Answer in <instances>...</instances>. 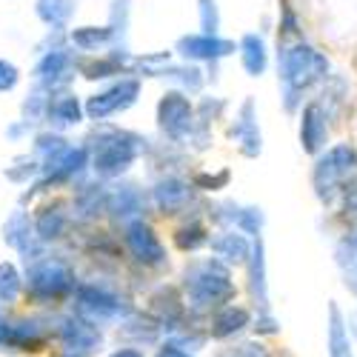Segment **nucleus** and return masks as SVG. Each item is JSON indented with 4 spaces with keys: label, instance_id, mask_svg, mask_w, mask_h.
I'll use <instances>...</instances> for the list:
<instances>
[{
    "label": "nucleus",
    "instance_id": "obj_1",
    "mask_svg": "<svg viewBox=\"0 0 357 357\" xmlns=\"http://www.w3.org/2000/svg\"><path fill=\"white\" fill-rule=\"evenodd\" d=\"M329 57H326L317 46L306 40H294L278 52V77L283 83V100L286 109L294 112V106L301 103V95L309 92L312 86L329 77Z\"/></svg>",
    "mask_w": 357,
    "mask_h": 357
},
{
    "label": "nucleus",
    "instance_id": "obj_2",
    "mask_svg": "<svg viewBox=\"0 0 357 357\" xmlns=\"http://www.w3.org/2000/svg\"><path fill=\"white\" fill-rule=\"evenodd\" d=\"M183 291L186 303L195 312H218L220 306L231 303L237 286L231 280V269L218 257L192 260L183 269Z\"/></svg>",
    "mask_w": 357,
    "mask_h": 357
},
{
    "label": "nucleus",
    "instance_id": "obj_3",
    "mask_svg": "<svg viewBox=\"0 0 357 357\" xmlns=\"http://www.w3.org/2000/svg\"><path fill=\"white\" fill-rule=\"evenodd\" d=\"M354 183H357V149L351 143H335L320 158H314L312 189L323 206H332Z\"/></svg>",
    "mask_w": 357,
    "mask_h": 357
},
{
    "label": "nucleus",
    "instance_id": "obj_4",
    "mask_svg": "<svg viewBox=\"0 0 357 357\" xmlns=\"http://www.w3.org/2000/svg\"><path fill=\"white\" fill-rule=\"evenodd\" d=\"M137 158H140V137L109 129L89 149V169L98 177H103V181H112V177L126 174Z\"/></svg>",
    "mask_w": 357,
    "mask_h": 357
},
{
    "label": "nucleus",
    "instance_id": "obj_5",
    "mask_svg": "<svg viewBox=\"0 0 357 357\" xmlns=\"http://www.w3.org/2000/svg\"><path fill=\"white\" fill-rule=\"evenodd\" d=\"M77 278L72 266L57 257H40L32 266H26V294L35 303H54L75 294Z\"/></svg>",
    "mask_w": 357,
    "mask_h": 357
},
{
    "label": "nucleus",
    "instance_id": "obj_6",
    "mask_svg": "<svg viewBox=\"0 0 357 357\" xmlns=\"http://www.w3.org/2000/svg\"><path fill=\"white\" fill-rule=\"evenodd\" d=\"M143 92V86L137 77H117L114 83H109L106 89H100V92L95 95H89L83 100L86 106V121H92V123H106L109 117H117V114H123L129 112L137 98Z\"/></svg>",
    "mask_w": 357,
    "mask_h": 357
},
{
    "label": "nucleus",
    "instance_id": "obj_7",
    "mask_svg": "<svg viewBox=\"0 0 357 357\" xmlns=\"http://www.w3.org/2000/svg\"><path fill=\"white\" fill-rule=\"evenodd\" d=\"M72 297H75V312L92 323H109V320H126L129 317V303L106 286L77 283Z\"/></svg>",
    "mask_w": 357,
    "mask_h": 357
},
{
    "label": "nucleus",
    "instance_id": "obj_8",
    "mask_svg": "<svg viewBox=\"0 0 357 357\" xmlns=\"http://www.w3.org/2000/svg\"><path fill=\"white\" fill-rule=\"evenodd\" d=\"M195 121H197L195 106L183 92H166L158 100V126L169 140L174 143L189 140L195 132Z\"/></svg>",
    "mask_w": 357,
    "mask_h": 357
},
{
    "label": "nucleus",
    "instance_id": "obj_9",
    "mask_svg": "<svg viewBox=\"0 0 357 357\" xmlns=\"http://www.w3.org/2000/svg\"><path fill=\"white\" fill-rule=\"evenodd\" d=\"M237 52V43L220 35H203V32H192L177 38L174 43V54L181 57L183 63H220L226 57H231Z\"/></svg>",
    "mask_w": 357,
    "mask_h": 357
},
{
    "label": "nucleus",
    "instance_id": "obj_10",
    "mask_svg": "<svg viewBox=\"0 0 357 357\" xmlns=\"http://www.w3.org/2000/svg\"><path fill=\"white\" fill-rule=\"evenodd\" d=\"M57 337H61V346L66 349V354H77V357L95 354L103 346L100 326L92 323V320H86V317H80L77 312L66 314L61 323H57Z\"/></svg>",
    "mask_w": 357,
    "mask_h": 357
},
{
    "label": "nucleus",
    "instance_id": "obj_11",
    "mask_svg": "<svg viewBox=\"0 0 357 357\" xmlns=\"http://www.w3.org/2000/svg\"><path fill=\"white\" fill-rule=\"evenodd\" d=\"M123 241H126L129 255L137 263H143V266H163L166 263V246L149 220H143V218L129 220L123 226Z\"/></svg>",
    "mask_w": 357,
    "mask_h": 357
},
{
    "label": "nucleus",
    "instance_id": "obj_12",
    "mask_svg": "<svg viewBox=\"0 0 357 357\" xmlns=\"http://www.w3.org/2000/svg\"><path fill=\"white\" fill-rule=\"evenodd\" d=\"M329 114H326L320 100H309L301 109V123H297V137H301V149L312 158H320L329 143Z\"/></svg>",
    "mask_w": 357,
    "mask_h": 357
},
{
    "label": "nucleus",
    "instance_id": "obj_13",
    "mask_svg": "<svg viewBox=\"0 0 357 357\" xmlns=\"http://www.w3.org/2000/svg\"><path fill=\"white\" fill-rule=\"evenodd\" d=\"M3 243L12 246L17 255H23L26 266H32L35 260H40V241L35 234V220L29 218L26 209H15L6 223H3Z\"/></svg>",
    "mask_w": 357,
    "mask_h": 357
},
{
    "label": "nucleus",
    "instance_id": "obj_14",
    "mask_svg": "<svg viewBox=\"0 0 357 357\" xmlns=\"http://www.w3.org/2000/svg\"><path fill=\"white\" fill-rule=\"evenodd\" d=\"M72 72H75L72 54L63 46H54V49L40 54L32 77H35V86L46 89V92H61V89L66 86V80L72 77Z\"/></svg>",
    "mask_w": 357,
    "mask_h": 357
},
{
    "label": "nucleus",
    "instance_id": "obj_15",
    "mask_svg": "<svg viewBox=\"0 0 357 357\" xmlns=\"http://www.w3.org/2000/svg\"><path fill=\"white\" fill-rule=\"evenodd\" d=\"M229 140L237 143L241 155L255 160L260 158L263 152V135H260V123H257V109H255V100L246 98L241 112H237V121L229 126Z\"/></svg>",
    "mask_w": 357,
    "mask_h": 357
},
{
    "label": "nucleus",
    "instance_id": "obj_16",
    "mask_svg": "<svg viewBox=\"0 0 357 357\" xmlns=\"http://www.w3.org/2000/svg\"><path fill=\"white\" fill-rule=\"evenodd\" d=\"M209 249L229 269H241V266H249V260H252L255 241H249V234H243L241 229H223V231L212 234Z\"/></svg>",
    "mask_w": 357,
    "mask_h": 357
},
{
    "label": "nucleus",
    "instance_id": "obj_17",
    "mask_svg": "<svg viewBox=\"0 0 357 357\" xmlns=\"http://www.w3.org/2000/svg\"><path fill=\"white\" fill-rule=\"evenodd\" d=\"M40 177L46 183H61V181H72V177H77L86 166H89V149L86 146H75L69 143L66 149H61L57 155L46 158L40 163Z\"/></svg>",
    "mask_w": 357,
    "mask_h": 357
},
{
    "label": "nucleus",
    "instance_id": "obj_18",
    "mask_svg": "<svg viewBox=\"0 0 357 357\" xmlns=\"http://www.w3.org/2000/svg\"><path fill=\"white\" fill-rule=\"evenodd\" d=\"M46 121L52 132H63V129H75L86 121V106L77 95H72L69 89L49 95V106H46Z\"/></svg>",
    "mask_w": 357,
    "mask_h": 357
},
{
    "label": "nucleus",
    "instance_id": "obj_19",
    "mask_svg": "<svg viewBox=\"0 0 357 357\" xmlns=\"http://www.w3.org/2000/svg\"><path fill=\"white\" fill-rule=\"evenodd\" d=\"M249 294L255 306L260 309V314H272L269 309V272H266V246L263 237H255V249H252V260H249Z\"/></svg>",
    "mask_w": 357,
    "mask_h": 357
},
{
    "label": "nucleus",
    "instance_id": "obj_20",
    "mask_svg": "<svg viewBox=\"0 0 357 357\" xmlns=\"http://www.w3.org/2000/svg\"><path fill=\"white\" fill-rule=\"evenodd\" d=\"M152 200L160 209V215H177L183 212L192 200V183L181 177H163L152 189Z\"/></svg>",
    "mask_w": 357,
    "mask_h": 357
},
{
    "label": "nucleus",
    "instance_id": "obj_21",
    "mask_svg": "<svg viewBox=\"0 0 357 357\" xmlns=\"http://www.w3.org/2000/svg\"><path fill=\"white\" fill-rule=\"evenodd\" d=\"M252 326V314L246 306H237V303H226L220 306L218 312H212V320H209V335L215 340H229V337H237L243 335Z\"/></svg>",
    "mask_w": 357,
    "mask_h": 357
},
{
    "label": "nucleus",
    "instance_id": "obj_22",
    "mask_svg": "<svg viewBox=\"0 0 357 357\" xmlns=\"http://www.w3.org/2000/svg\"><path fill=\"white\" fill-rule=\"evenodd\" d=\"M326 354L329 357H354L349 323H346V317L335 301L329 303V314H326Z\"/></svg>",
    "mask_w": 357,
    "mask_h": 357
},
{
    "label": "nucleus",
    "instance_id": "obj_23",
    "mask_svg": "<svg viewBox=\"0 0 357 357\" xmlns=\"http://www.w3.org/2000/svg\"><path fill=\"white\" fill-rule=\"evenodd\" d=\"M237 54H241V66L249 77H263L269 69V46L257 32H246L237 40Z\"/></svg>",
    "mask_w": 357,
    "mask_h": 357
},
{
    "label": "nucleus",
    "instance_id": "obj_24",
    "mask_svg": "<svg viewBox=\"0 0 357 357\" xmlns=\"http://www.w3.org/2000/svg\"><path fill=\"white\" fill-rule=\"evenodd\" d=\"M152 312L160 323V329L166 332H174L177 326L183 323V314H186V303L181 301V294L169 286H160L155 294H152Z\"/></svg>",
    "mask_w": 357,
    "mask_h": 357
},
{
    "label": "nucleus",
    "instance_id": "obj_25",
    "mask_svg": "<svg viewBox=\"0 0 357 357\" xmlns=\"http://www.w3.org/2000/svg\"><path fill=\"white\" fill-rule=\"evenodd\" d=\"M35 220V234L40 243H52L57 237L66 234V226H69V218H66V209L61 203H49V206H40L38 215L32 218Z\"/></svg>",
    "mask_w": 357,
    "mask_h": 357
},
{
    "label": "nucleus",
    "instance_id": "obj_26",
    "mask_svg": "<svg viewBox=\"0 0 357 357\" xmlns=\"http://www.w3.org/2000/svg\"><path fill=\"white\" fill-rule=\"evenodd\" d=\"M35 15L52 32H63L77 15V0H35Z\"/></svg>",
    "mask_w": 357,
    "mask_h": 357
},
{
    "label": "nucleus",
    "instance_id": "obj_27",
    "mask_svg": "<svg viewBox=\"0 0 357 357\" xmlns=\"http://www.w3.org/2000/svg\"><path fill=\"white\" fill-rule=\"evenodd\" d=\"M112 29L109 26H75L69 32V43L75 52L83 54H98L103 49H112Z\"/></svg>",
    "mask_w": 357,
    "mask_h": 357
},
{
    "label": "nucleus",
    "instance_id": "obj_28",
    "mask_svg": "<svg viewBox=\"0 0 357 357\" xmlns=\"http://www.w3.org/2000/svg\"><path fill=\"white\" fill-rule=\"evenodd\" d=\"M143 75H149V77H169L181 89H186V92H200V89H203V72L195 63H177V66H172L166 61V63H160L155 69H146Z\"/></svg>",
    "mask_w": 357,
    "mask_h": 357
},
{
    "label": "nucleus",
    "instance_id": "obj_29",
    "mask_svg": "<svg viewBox=\"0 0 357 357\" xmlns=\"http://www.w3.org/2000/svg\"><path fill=\"white\" fill-rule=\"evenodd\" d=\"M26 289V278L12 260H0V306H12L20 301Z\"/></svg>",
    "mask_w": 357,
    "mask_h": 357
},
{
    "label": "nucleus",
    "instance_id": "obj_30",
    "mask_svg": "<svg viewBox=\"0 0 357 357\" xmlns=\"http://www.w3.org/2000/svg\"><path fill=\"white\" fill-rule=\"evenodd\" d=\"M209 241H212V234L206 231V226L200 220H189L174 231V246L181 252H197L203 246H209Z\"/></svg>",
    "mask_w": 357,
    "mask_h": 357
},
{
    "label": "nucleus",
    "instance_id": "obj_31",
    "mask_svg": "<svg viewBox=\"0 0 357 357\" xmlns=\"http://www.w3.org/2000/svg\"><path fill=\"white\" fill-rule=\"evenodd\" d=\"M109 212L117 215V218H123L126 223L140 218L137 215L140 212V195H137V189L135 186H123L121 192H112L109 195Z\"/></svg>",
    "mask_w": 357,
    "mask_h": 357
},
{
    "label": "nucleus",
    "instance_id": "obj_32",
    "mask_svg": "<svg viewBox=\"0 0 357 357\" xmlns=\"http://www.w3.org/2000/svg\"><path fill=\"white\" fill-rule=\"evenodd\" d=\"M229 220L234 223V229H241L243 234H249L255 241V237H260V231H263L266 215H263L260 206H234V212L229 215Z\"/></svg>",
    "mask_w": 357,
    "mask_h": 357
},
{
    "label": "nucleus",
    "instance_id": "obj_33",
    "mask_svg": "<svg viewBox=\"0 0 357 357\" xmlns=\"http://www.w3.org/2000/svg\"><path fill=\"white\" fill-rule=\"evenodd\" d=\"M40 343H43V332H40V323L38 320L23 317V320L12 323V343L9 346L23 349V351H35Z\"/></svg>",
    "mask_w": 357,
    "mask_h": 357
},
{
    "label": "nucleus",
    "instance_id": "obj_34",
    "mask_svg": "<svg viewBox=\"0 0 357 357\" xmlns=\"http://www.w3.org/2000/svg\"><path fill=\"white\" fill-rule=\"evenodd\" d=\"M40 160L35 155H17L6 169L3 174L9 177L12 183H29V181H35V177H40Z\"/></svg>",
    "mask_w": 357,
    "mask_h": 357
},
{
    "label": "nucleus",
    "instance_id": "obj_35",
    "mask_svg": "<svg viewBox=\"0 0 357 357\" xmlns=\"http://www.w3.org/2000/svg\"><path fill=\"white\" fill-rule=\"evenodd\" d=\"M197 20H200V32L203 35H220V6L218 0H197Z\"/></svg>",
    "mask_w": 357,
    "mask_h": 357
},
{
    "label": "nucleus",
    "instance_id": "obj_36",
    "mask_svg": "<svg viewBox=\"0 0 357 357\" xmlns=\"http://www.w3.org/2000/svg\"><path fill=\"white\" fill-rule=\"evenodd\" d=\"M343 223L349 226V231H346V237H354L357 234V183L354 186H349L346 192H343Z\"/></svg>",
    "mask_w": 357,
    "mask_h": 357
},
{
    "label": "nucleus",
    "instance_id": "obj_37",
    "mask_svg": "<svg viewBox=\"0 0 357 357\" xmlns=\"http://www.w3.org/2000/svg\"><path fill=\"white\" fill-rule=\"evenodd\" d=\"M20 86V69L17 63L6 61V57H0V95H9Z\"/></svg>",
    "mask_w": 357,
    "mask_h": 357
},
{
    "label": "nucleus",
    "instance_id": "obj_38",
    "mask_svg": "<svg viewBox=\"0 0 357 357\" xmlns=\"http://www.w3.org/2000/svg\"><path fill=\"white\" fill-rule=\"evenodd\" d=\"M220 357H272V351L266 349L260 340H243V343L231 346L229 351H223Z\"/></svg>",
    "mask_w": 357,
    "mask_h": 357
},
{
    "label": "nucleus",
    "instance_id": "obj_39",
    "mask_svg": "<svg viewBox=\"0 0 357 357\" xmlns=\"http://www.w3.org/2000/svg\"><path fill=\"white\" fill-rule=\"evenodd\" d=\"M226 183H229V172H220V174L197 172L195 174V189H203V192H220L226 189Z\"/></svg>",
    "mask_w": 357,
    "mask_h": 357
},
{
    "label": "nucleus",
    "instance_id": "obj_40",
    "mask_svg": "<svg viewBox=\"0 0 357 357\" xmlns=\"http://www.w3.org/2000/svg\"><path fill=\"white\" fill-rule=\"evenodd\" d=\"M252 329H255L257 335H278L280 326H278V320H275L272 314H257V323L252 326Z\"/></svg>",
    "mask_w": 357,
    "mask_h": 357
},
{
    "label": "nucleus",
    "instance_id": "obj_41",
    "mask_svg": "<svg viewBox=\"0 0 357 357\" xmlns=\"http://www.w3.org/2000/svg\"><path fill=\"white\" fill-rule=\"evenodd\" d=\"M155 357H195V354H189L183 346H177V343H163V346H158V351H155Z\"/></svg>",
    "mask_w": 357,
    "mask_h": 357
},
{
    "label": "nucleus",
    "instance_id": "obj_42",
    "mask_svg": "<svg viewBox=\"0 0 357 357\" xmlns=\"http://www.w3.org/2000/svg\"><path fill=\"white\" fill-rule=\"evenodd\" d=\"M343 286H346V289H349V291L357 297V260L343 269Z\"/></svg>",
    "mask_w": 357,
    "mask_h": 357
},
{
    "label": "nucleus",
    "instance_id": "obj_43",
    "mask_svg": "<svg viewBox=\"0 0 357 357\" xmlns=\"http://www.w3.org/2000/svg\"><path fill=\"white\" fill-rule=\"evenodd\" d=\"M106 357H146V354H143L137 346H117V349L109 351Z\"/></svg>",
    "mask_w": 357,
    "mask_h": 357
},
{
    "label": "nucleus",
    "instance_id": "obj_44",
    "mask_svg": "<svg viewBox=\"0 0 357 357\" xmlns=\"http://www.w3.org/2000/svg\"><path fill=\"white\" fill-rule=\"evenodd\" d=\"M12 343V323L0 314V346H9Z\"/></svg>",
    "mask_w": 357,
    "mask_h": 357
},
{
    "label": "nucleus",
    "instance_id": "obj_45",
    "mask_svg": "<svg viewBox=\"0 0 357 357\" xmlns=\"http://www.w3.org/2000/svg\"><path fill=\"white\" fill-rule=\"evenodd\" d=\"M346 323H349V335H351V337H357V309L346 317Z\"/></svg>",
    "mask_w": 357,
    "mask_h": 357
},
{
    "label": "nucleus",
    "instance_id": "obj_46",
    "mask_svg": "<svg viewBox=\"0 0 357 357\" xmlns=\"http://www.w3.org/2000/svg\"><path fill=\"white\" fill-rule=\"evenodd\" d=\"M346 241H349V243H351V246L357 249V234H354V237H346Z\"/></svg>",
    "mask_w": 357,
    "mask_h": 357
},
{
    "label": "nucleus",
    "instance_id": "obj_47",
    "mask_svg": "<svg viewBox=\"0 0 357 357\" xmlns=\"http://www.w3.org/2000/svg\"><path fill=\"white\" fill-rule=\"evenodd\" d=\"M61 357H77V354H66V351H63V354H61Z\"/></svg>",
    "mask_w": 357,
    "mask_h": 357
}]
</instances>
